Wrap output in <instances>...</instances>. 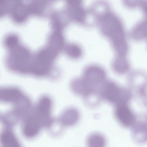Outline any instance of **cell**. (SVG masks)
<instances>
[{
  "mask_svg": "<svg viewBox=\"0 0 147 147\" xmlns=\"http://www.w3.org/2000/svg\"><path fill=\"white\" fill-rule=\"evenodd\" d=\"M8 50L7 60L11 68L20 73L30 72L31 55L28 49L19 44Z\"/></svg>",
  "mask_w": 147,
  "mask_h": 147,
  "instance_id": "obj_1",
  "label": "cell"
},
{
  "mask_svg": "<svg viewBox=\"0 0 147 147\" xmlns=\"http://www.w3.org/2000/svg\"><path fill=\"white\" fill-rule=\"evenodd\" d=\"M101 88L100 95L105 100L116 106L127 104L130 99L129 91L120 87L113 82H105Z\"/></svg>",
  "mask_w": 147,
  "mask_h": 147,
  "instance_id": "obj_2",
  "label": "cell"
},
{
  "mask_svg": "<svg viewBox=\"0 0 147 147\" xmlns=\"http://www.w3.org/2000/svg\"><path fill=\"white\" fill-rule=\"evenodd\" d=\"M106 74L102 68L91 66L84 70L82 79L93 90L96 91L97 87L102 86L105 82Z\"/></svg>",
  "mask_w": 147,
  "mask_h": 147,
  "instance_id": "obj_3",
  "label": "cell"
},
{
  "mask_svg": "<svg viewBox=\"0 0 147 147\" xmlns=\"http://www.w3.org/2000/svg\"><path fill=\"white\" fill-rule=\"evenodd\" d=\"M114 115L119 123L125 128H131L136 121L135 115L127 104L116 105Z\"/></svg>",
  "mask_w": 147,
  "mask_h": 147,
  "instance_id": "obj_4",
  "label": "cell"
},
{
  "mask_svg": "<svg viewBox=\"0 0 147 147\" xmlns=\"http://www.w3.org/2000/svg\"><path fill=\"white\" fill-rule=\"evenodd\" d=\"M131 128V136L134 141L139 144L147 142V121H137Z\"/></svg>",
  "mask_w": 147,
  "mask_h": 147,
  "instance_id": "obj_5",
  "label": "cell"
},
{
  "mask_svg": "<svg viewBox=\"0 0 147 147\" xmlns=\"http://www.w3.org/2000/svg\"><path fill=\"white\" fill-rule=\"evenodd\" d=\"M10 10L12 18L17 23H21L25 21L29 11L26 5L22 2L18 1L13 3Z\"/></svg>",
  "mask_w": 147,
  "mask_h": 147,
  "instance_id": "obj_6",
  "label": "cell"
},
{
  "mask_svg": "<svg viewBox=\"0 0 147 147\" xmlns=\"http://www.w3.org/2000/svg\"><path fill=\"white\" fill-rule=\"evenodd\" d=\"M40 129V122L38 118L34 116H30L26 120L24 124L23 132L28 138L34 137L38 133Z\"/></svg>",
  "mask_w": 147,
  "mask_h": 147,
  "instance_id": "obj_7",
  "label": "cell"
},
{
  "mask_svg": "<svg viewBox=\"0 0 147 147\" xmlns=\"http://www.w3.org/2000/svg\"><path fill=\"white\" fill-rule=\"evenodd\" d=\"M0 93L1 99L7 102L16 103L23 98L22 93L16 88H3Z\"/></svg>",
  "mask_w": 147,
  "mask_h": 147,
  "instance_id": "obj_8",
  "label": "cell"
},
{
  "mask_svg": "<svg viewBox=\"0 0 147 147\" xmlns=\"http://www.w3.org/2000/svg\"><path fill=\"white\" fill-rule=\"evenodd\" d=\"M79 118L78 111L73 108L68 109L63 114L62 121L63 124L67 126H71L76 124Z\"/></svg>",
  "mask_w": 147,
  "mask_h": 147,
  "instance_id": "obj_9",
  "label": "cell"
},
{
  "mask_svg": "<svg viewBox=\"0 0 147 147\" xmlns=\"http://www.w3.org/2000/svg\"><path fill=\"white\" fill-rule=\"evenodd\" d=\"M86 143L88 147H105L106 140L104 136L101 134L94 133L88 136Z\"/></svg>",
  "mask_w": 147,
  "mask_h": 147,
  "instance_id": "obj_10",
  "label": "cell"
},
{
  "mask_svg": "<svg viewBox=\"0 0 147 147\" xmlns=\"http://www.w3.org/2000/svg\"><path fill=\"white\" fill-rule=\"evenodd\" d=\"M1 140L3 147H20L13 134L9 131L3 132L1 135Z\"/></svg>",
  "mask_w": 147,
  "mask_h": 147,
  "instance_id": "obj_11",
  "label": "cell"
},
{
  "mask_svg": "<svg viewBox=\"0 0 147 147\" xmlns=\"http://www.w3.org/2000/svg\"><path fill=\"white\" fill-rule=\"evenodd\" d=\"M3 42L4 46L8 49L18 45L19 44V39L16 34H9L5 36Z\"/></svg>",
  "mask_w": 147,
  "mask_h": 147,
  "instance_id": "obj_12",
  "label": "cell"
},
{
  "mask_svg": "<svg viewBox=\"0 0 147 147\" xmlns=\"http://www.w3.org/2000/svg\"><path fill=\"white\" fill-rule=\"evenodd\" d=\"M129 68L128 62L125 59H123L117 61L113 65L115 71L119 74H123L127 71Z\"/></svg>",
  "mask_w": 147,
  "mask_h": 147,
  "instance_id": "obj_13",
  "label": "cell"
},
{
  "mask_svg": "<svg viewBox=\"0 0 147 147\" xmlns=\"http://www.w3.org/2000/svg\"><path fill=\"white\" fill-rule=\"evenodd\" d=\"M45 3L43 2H31L28 6L29 10L33 14L40 15L44 11Z\"/></svg>",
  "mask_w": 147,
  "mask_h": 147,
  "instance_id": "obj_14",
  "label": "cell"
},
{
  "mask_svg": "<svg viewBox=\"0 0 147 147\" xmlns=\"http://www.w3.org/2000/svg\"><path fill=\"white\" fill-rule=\"evenodd\" d=\"M136 37L137 38L147 37V20L141 23L134 30L133 32Z\"/></svg>",
  "mask_w": 147,
  "mask_h": 147,
  "instance_id": "obj_15",
  "label": "cell"
},
{
  "mask_svg": "<svg viewBox=\"0 0 147 147\" xmlns=\"http://www.w3.org/2000/svg\"><path fill=\"white\" fill-rule=\"evenodd\" d=\"M142 7L144 12L147 16V2L143 3L142 5Z\"/></svg>",
  "mask_w": 147,
  "mask_h": 147,
  "instance_id": "obj_16",
  "label": "cell"
}]
</instances>
